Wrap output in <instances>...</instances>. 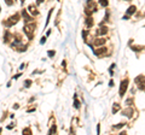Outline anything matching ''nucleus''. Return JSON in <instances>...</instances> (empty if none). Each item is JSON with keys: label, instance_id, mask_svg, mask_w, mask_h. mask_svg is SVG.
<instances>
[{"label": "nucleus", "instance_id": "2", "mask_svg": "<svg viewBox=\"0 0 145 135\" xmlns=\"http://www.w3.org/2000/svg\"><path fill=\"white\" fill-rule=\"evenodd\" d=\"M18 20H19V15H18V13H15V15H12L11 17H10V18L6 20V22L4 20L3 24L6 25V27H12V25H15V24L18 22Z\"/></svg>", "mask_w": 145, "mask_h": 135}, {"label": "nucleus", "instance_id": "17", "mask_svg": "<svg viewBox=\"0 0 145 135\" xmlns=\"http://www.w3.org/2000/svg\"><path fill=\"white\" fill-rule=\"evenodd\" d=\"M74 107H75V109H79V107H80V101L77 100L76 95L74 97Z\"/></svg>", "mask_w": 145, "mask_h": 135}, {"label": "nucleus", "instance_id": "14", "mask_svg": "<svg viewBox=\"0 0 145 135\" xmlns=\"http://www.w3.org/2000/svg\"><path fill=\"white\" fill-rule=\"evenodd\" d=\"M11 34H10L9 32H7V30H6V32H5V34H4V41H5V42H9V41L10 40H11Z\"/></svg>", "mask_w": 145, "mask_h": 135}, {"label": "nucleus", "instance_id": "5", "mask_svg": "<svg viewBox=\"0 0 145 135\" xmlns=\"http://www.w3.org/2000/svg\"><path fill=\"white\" fill-rule=\"evenodd\" d=\"M93 52H94V54L97 57H100V56H104L107 52H108V49H107V47H99L98 49H94Z\"/></svg>", "mask_w": 145, "mask_h": 135}, {"label": "nucleus", "instance_id": "24", "mask_svg": "<svg viewBox=\"0 0 145 135\" xmlns=\"http://www.w3.org/2000/svg\"><path fill=\"white\" fill-rule=\"evenodd\" d=\"M82 37H84V39H86V36L88 35V32H87V30H82Z\"/></svg>", "mask_w": 145, "mask_h": 135}, {"label": "nucleus", "instance_id": "31", "mask_svg": "<svg viewBox=\"0 0 145 135\" xmlns=\"http://www.w3.org/2000/svg\"><path fill=\"white\" fill-rule=\"evenodd\" d=\"M19 76H21V74H17V75H15V76H13V80H17Z\"/></svg>", "mask_w": 145, "mask_h": 135}, {"label": "nucleus", "instance_id": "32", "mask_svg": "<svg viewBox=\"0 0 145 135\" xmlns=\"http://www.w3.org/2000/svg\"><path fill=\"white\" fill-rule=\"evenodd\" d=\"M109 86H110V87H112V86H114V81H112V80L109 82Z\"/></svg>", "mask_w": 145, "mask_h": 135}, {"label": "nucleus", "instance_id": "7", "mask_svg": "<svg viewBox=\"0 0 145 135\" xmlns=\"http://www.w3.org/2000/svg\"><path fill=\"white\" fill-rule=\"evenodd\" d=\"M28 11L32 13V15H34V16H38L39 15V11L36 10V6H34V5H29L28 6Z\"/></svg>", "mask_w": 145, "mask_h": 135}, {"label": "nucleus", "instance_id": "30", "mask_svg": "<svg viewBox=\"0 0 145 135\" xmlns=\"http://www.w3.org/2000/svg\"><path fill=\"white\" fill-rule=\"evenodd\" d=\"M97 133H98V134L100 133V126H99V124H98V126H97Z\"/></svg>", "mask_w": 145, "mask_h": 135}, {"label": "nucleus", "instance_id": "25", "mask_svg": "<svg viewBox=\"0 0 145 135\" xmlns=\"http://www.w3.org/2000/svg\"><path fill=\"white\" fill-rule=\"evenodd\" d=\"M125 124H126V123H119V124H116V126H114V128H122Z\"/></svg>", "mask_w": 145, "mask_h": 135}, {"label": "nucleus", "instance_id": "23", "mask_svg": "<svg viewBox=\"0 0 145 135\" xmlns=\"http://www.w3.org/2000/svg\"><path fill=\"white\" fill-rule=\"evenodd\" d=\"M131 48H132L133 51H136V52H138V51H141V49H143V48H141V47H139V46H132Z\"/></svg>", "mask_w": 145, "mask_h": 135}, {"label": "nucleus", "instance_id": "11", "mask_svg": "<svg viewBox=\"0 0 145 135\" xmlns=\"http://www.w3.org/2000/svg\"><path fill=\"white\" fill-rule=\"evenodd\" d=\"M136 11H137V7L134 6V5H132V6H129V7L127 8V12H126V13H127L128 16H132V15H133L134 12H136Z\"/></svg>", "mask_w": 145, "mask_h": 135}, {"label": "nucleus", "instance_id": "26", "mask_svg": "<svg viewBox=\"0 0 145 135\" xmlns=\"http://www.w3.org/2000/svg\"><path fill=\"white\" fill-rule=\"evenodd\" d=\"M45 42H46V36H43V39L40 40V44H41V45H44Z\"/></svg>", "mask_w": 145, "mask_h": 135}, {"label": "nucleus", "instance_id": "6", "mask_svg": "<svg viewBox=\"0 0 145 135\" xmlns=\"http://www.w3.org/2000/svg\"><path fill=\"white\" fill-rule=\"evenodd\" d=\"M22 16H23L24 22H27V23L32 22V20L34 19V18H32V16H29V15H28V12H27V10H26V8H23V10H22Z\"/></svg>", "mask_w": 145, "mask_h": 135}, {"label": "nucleus", "instance_id": "27", "mask_svg": "<svg viewBox=\"0 0 145 135\" xmlns=\"http://www.w3.org/2000/svg\"><path fill=\"white\" fill-rule=\"evenodd\" d=\"M5 1H6V4H7V5H12L15 0H5Z\"/></svg>", "mask_w": 145, "mask_h": 135}, {"label": "nucleus", "instance_id": "1", "mask_svg": "<svg viewBox=\"0 0 145 135\" xmlns=\"http://www.w3.org/2000/svg\"><path fill=\"white\" fill-rule=\"evenodd\" d=\"M35 28H36V24H35V23H32V22L27 23V24L23 27V32H24V34L28 36L29 40L33 39V35H34V32H35Z\"/></svg>", "mask_w": 145, "mask_h": 135}, {"label": "nucleus", "instance_id": "20", "mask_svg": "<svg viewBox=\"0 0 145 135\" xmlns=\"http://www.w3.org/2000/svg\"><path fill=\"white\" fill-rule=\"evenodd\" d=\"M55 54H56V52H55V51H52V49H50V51L47 52V56H48L50 58H53V57H55Z\"/></svg>", "mask_w": 145, "mask_h": 135}, {"label": "nucleus", "instance_id": "9", "mask_svg": "<svg viewBox=\"0 0 145 135\" xmlns=\"http://www.w3.org/2000/svg\"><path fill=\"white\" fill-rule=\"evenodd\" d=\"M105 44V39H103V37H97L96 40H94V44H93V45H94V46H102V45H104Z\"/></svg>", "mask_w": 145, "mask_h": 135}, {"label": "nucleus", "instance_id": "10", "mask_svg": "<svg viewBox=\"0 0 145 135\" xmlns=\"http://www.w3.org/2000/svg\"><path fill=\"white\" fill-rule=\"evenodd\" d=\"M108 32H109L108 27H107V25H102V24H100V28H99V34H100V35H107V34H108Z\"/></svg>", "mask_w": 145, "mask_h": 135}, {"label": "nucleus", "instance_id": "18", "mask_svg": "<svg viewBox=\"0 0 145 135\" xmlns=\"http://www.w3.org/2000/svg\"><path fill=\"white\" fill-rule=\"evenodd\" d=\"M56 133H57V127L53 124V126L51 127V129L48 130V134H56Z\"/></svg>", "mask_w": 145, "mask_h": 135}, {"label": "nucleus", "instance_id": "8", "mask_svg": "<svg viewBox=\"0 0 145 135\" xmlns=\"http://www.w3.org/2000/svg\"><path fill=\"white\" fill-rule=\"evenodd\" d=\"M122 115H123V116H126V117H128V118H131V117H132V115H133V110H132L131 107H127L126 110H123V111H122Z\"/></svg>", "mask_w": 145, "mask_h": 135}, {"label": "nucleus", "instance_id": "28", "mask_svg": "<svg viewBox=\"0 0 145 135\" xmlns=\"http://www.w3.org/2000/svg\"><path fill=\"white\" fill-rule=\"evenodd\" d=\"M24 68H26V64H24V63H23V64H21V66H19V69H21V70H23Z\"/></svg>", "mask_w": 145, "mask_h": 135}, {"label": "nucleus", "instance_id": "19", "mask_svg": "<svg viewBox=\"0 0 145 135\" xmlns=\"http://www.w3.org/2000/svg\"><path fill=\"white\" fill-rule=\"evenodd\" d=\"M99 4H100L103 7H107V6L109 5V1H108V0H99Z\"/></svg>", "mask_w": 145, "mask_h": 135}, {"label": "nucleus", "instance_id": "37", "mask_svg": "<svg viewBox=\"0 0 145 135\" xmlns=\"http://www.w3.org/2000/svg\"><path fill=\"white\" fill-rule=\"evenodd\" d=\"M125 1H131V0H125Z\"/></svg>", "mask_w": 145, "mask_h": 135}, {"label": "nucleus", "instance_id": "15", "mask_svg": "<svg viewBox=\"0 0 145 135\" xmlns=\"http://www.w3.org/2000/svg\"><path fill=\"white\" fill-rule=\"evenodd\" d=\"M119 110H121V105H119V104H114L112 105V113H116Z\"/></svg>", "mask_w": 145, "mask_h": 135}, {"label": "nucleus", "instance_id": "36", "mask_svg": "<svg viewBox=\"0 0 145 135\" xmlns=\"http://www.w3.org/2000/svg\"><path fill=\"white\" fill-rule=\"evenodd\" d=\"M51 34V30H47V33H46V36H48Z\"/></svg>", "mask_w": 145, "mask_h": 135}, {"label": "nucleus", "instance_id": "12", "mask_svg": "<svg viewBox=\"0 0 145 135\" xmlns=\"http://www.w3.org/2000/svg\"><path fill=\"white\" fill-rule=\"evenodd\" d=\"M16 51H18V52H24V51H27V46L26 45H16L15 47H13Z\"/></svg>", "mask_w": 145, "mask_h": 135}, {"label": "nucleus", "instance_id": "33", "mask_svg": "<svg viewBox=\"0 0 145 135\" xmlns=\"http://www.w3.org/2000/svg\"><path fill=\"white\" fill-rule=\"evenodd\" d=\"M126 104H127V105H129V104H132V100H131V99H128V100L126 101Z\"/></svg>", "mask_w": 145, "mask_h": 135}, {"label": "nucleus", "instance_id": "35", "mask_svg": "<svg viewBox=\"0 0 145 135\" xmlns=\"http://www.w3.org/2000/svg\"><path fill=\"white\" fill-rule=\"evenodd\" d=\"M65 64H67V63H65V60L62 61V66H65Z\"/></svg>", "mask_w": 145, "mask_h": 135}, {"label": "nucleus", "instance_id": "22", "mask_svg": "<svg viewBox=\"0 0 145 135\" xmlns=\"http://www.w3.org/2000/svg\"><path fill=\"white\" fill-rule=\"evenodd\" d=\"M30 85H32V80H26V82H24V86H26L27 88H29V87H30Z\"/></svg>", "mask_w": 145, "mask_h": 135}, {"label": "nucleus", "instance_id": "3", "mask_svg": "<svg viewBox=\"0 0 145 135\" xmlns=\"http://www.w3.org/2000/svg\"><path fill=\"white\" fill-rule=\"evenodd\" d=\"M128 78H125L122 82H121V85H120V89H119V94H120V97H123L125 95V93H126V90H127V88H128Z\"/></svg>", "mask_w": 145, "mask_h": 135}, {"label": "nucleus", "instance_id": "34", "mask_svg": "<svg viewBox=\"0 0 145 135\" xmlns=\"http://www.w3.org/2000/svg\"><path fill=\"white\" fill-rule=\"evenodd\" d=\"M35 111V107L34 109H30V110H28V112H34Z\"/></svg>", "mask_w": 145, "mask_h": 135}, {"label": "nucleus", "instance_id": "38", "mask_svg": "<svg viewBox=\"0 0 145 135\" xmlns=\"http://www.w3.org/2000/svg\"><path fill=\"white\" fill-rule=\"evenodd\" d=\"M22 3H24V0H22Z\"/></svg>", "mask_w": 145, "mask_h": 135}, {"label": "nucleus", "instance_id": "13", "mask_svg": "<svg viewBox=\"0 0 145 135\" xmlns=\"http://www.w3.org/2000/svg\"><path fill=\"white\" fill-rule=\"evenodd\" d=\"M86 25H87V28H91V27L93 25V18H92L91 16H88V17L86 18Z\"/></svg>", "mask_w": 145, "mask_h": 135}, {"label": "nucleus", "instance_id": "16", "mask_svg": "<svg viewBox=\"0 0 145 135\" xmlns=\"http://www.w3.org/2000/svg\"><path fill=\"white\" fill-rule=\"evenodd\" d=\"M52 12H53V8H51L50 11H48L47 18H46V23H45V27H47V24H48V22H50V18H51V15H52Z\"/></svg>", "mask_w": 145, "mask_h": 135}, {"label": "nucleus", "instance_id": "4", "mask_svg": "<svg viewBox=\"0 0 145 135\" xmlns=\"http://www.w3.org/2000/svg\"><path fill=\"white\" fill-rule=\"evenodd\" d=\"M136 83H137V86H138V88L140 89V90H143V89H145V76H138V77H136Z\"/></svg>", "mask_w": 145, "mask_h": 135}, {"label": "nucleus", "instance_id": "21", "mask_svg": "<svg viewBox=\"0 0 145 135\" xmlns=\"http://www.w3.org/2000/svg\"><path fill=\"white\" fill-rule=\"evenodd\" d=\"M23 134L30 135V134H32V129H30V128H26V129H23Z\"/></svg>", "mask_w": 145, "mask_h": 135}, {"label": "nucleus", "instance_id": "29", "mask_svg": "<svg viewBox=\"0 0 145 135\" xmlns=\"http://www.w3.org/2000/svg\"><path fill=\"white\" fill-rule=\"evenodd\" d=\"M45 1V0H38V1H36V5H40L41 3H44Z\"/></svg>", "mask_w": 145, "mask_h": 135}]
</instances>
